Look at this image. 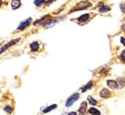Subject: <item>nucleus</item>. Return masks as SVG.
<instances>
[{
  "label": "nucleus",
  "instance_id": "obj_1",
  "mask_svg": "<svg viewBox=\"0 0 125 115\" xmlns=\"http://www.w3.org/2000/svg\"><path fill=\"white\" fill-rule=\"evenodd\" d=\"M92 6V3L89 2V1H81L79 3H77L73 8L70 10V13L72 12H76V11H79V10H84V9H87V8H90Z\"/></svg>",
  "mask_w": 125,
  "mask_h": 115
},
{
  "label": "nucleus",
  "instance_id": "obj_2",
  "mask_svg": "<svg viewBox=\"0 0 125 115\" xmlns=\"http://www.w3.org/2000/svg\"><path fill=\"white\" fill-rule=\"evenodd\" d=\"M79 98H80V94L78 93H74L73 95H71L68 99H67V101H66V107L67 108H70L73 104H75L78 100H79Z\"/></svg>",
  "mask_w": 125,
  "mask_h": 115
},
{
  "label": "nucleus",
  "instance_id": "obj_3",
  "mask_svg": "<svg viewBox=\"0 0 125 115\" xmlns=\"http://www.w3.org/2000/svg\"><path fill=\"white\" fill-rule=\"evenodd\" d=\"M20 41V38H15V40H12V41H10L8 43H6V44H4L3 47L0 49V55H2V53L5 52V51H7L8 49H10L11 47H13L14 44H16L18 42Z\"/></svg>",
  "mask_w": 125,
  "mask_h": 115
},
{
  "label": "nucleus",
  "instance_id": "obj_4",
  "mask_svg": "<svg viewBox=\"0 0 125 115\" xmlns=\"http://www.w3.org/2000/svg\"><path fill=\"white\" fill-rule=\"evenodd\" d=\"M31 22H32V18H31V17H28L27 19L21 21L20 24H19L18 27H17V30H24L27 26H29V25L31 24Z\"/></svg>",
  "mask_w": 125,
  "mask_h": 115
},
{
  "label": "nucleus",
  "instance_id": "obj_5",
  "mask_svg": "<svg viewBox=\"0 0 125 115\" xmlns=\"http://www.w3.org/2000/svg\"><path fill=\"white\" fill-rule=\"evenodd\" d=\"M49 19H51V16L49 14H45V15H43V16L42 17V18H40V19H37V20H35L34 22H33V25L34 26H38V25H43L46 21H48Z\"/></svg>",
  "mask_w": 125,
  "mask_h": 115
},
{
  "label": "nucleus",
  "instance_id": "obj_6",
  "mask_svg": "<svg viewBox=\"0 0 125 115\" xmlns=\"http://www.w3.org/2000/svg\"><path fill=\"white\" fill-rule=\"evenodd\" d=\"M111 95H112L111 92L108 88H102L100 91V93H99V96L102 99H108V98L111 97Z\"/></svg>",
  "mask_w": 125,
  "mask_h": 115
},
{
  "label": "nucleus",
  "instance_id": "obj_7",
  "mask_svg": "<svg viewBox=\"0 0 125 115\" xmlns=\"http://www.w3.org/2000/svg\"><path fill=\"white\" fill-rule=\"evenodd\" d=\"M60 20H61L60 18H53V19L51 18V19H49V20L43 24V27H44V28H51V27H52V26L56 25Z\"/></svg>",
  "mask_w": 125,
  "mask_h": 115
},
{
  "label": "nucleus",
  "instance_id": "obj_8",
  "mask_svg": "<svg viewBox=\"0 0 125 115\" xmlns=\"http://www.w3.org/2000/svg\"><path fill=\"white\" fill-rule=\"evenodd\" d=\"M90 18H91V14H89V13H85V14H83V15H81V16H79L76 20L77 21H79L80 23H87V22L90 20Z\"/></svg>",
  "mask_w": 125,
  "mask_h": 115
},
{
  "label": "nucleus",
  "instance_id": "obj_9",
  "mask_svg": "<svg viewBox=\"0 0 125 115\" xmlns=\"http://www.w3.org/2000/svg\"><path fill=\"white\" fill-rule=\"evenodd\" d=\"M87 110H88V104L87 102H82L80 107H79V115H86L87 114Z\"/></svg>",
  "mask_w": 125,
  "mask_h": 115
},
{
  "label": "nucleus",
  "instance_id": "obj_10",
  "mask_svg": "<svg viewBox=\"0 0 125 115\" xmlns=\"http://www.w3.org/2000/svg\"><path fill=\"white\" fill-rule=\"evenodd\" d=\"M106 84H107L108 88H110L111 90H117V89H119L118 88V84H117V82L114 81V80H107L106 81Z\"/></svg>",
  "mask_w": 125,
  "mask_h": 115
},
{
  "label": "nucleus",
  "instance_id": "obj_11",
  "mask_svg": "<svg viewBox=\"0 0 125 115\" xmlns=\"http://www.w3.org/2000/svg\"><path fill=\"white\" fill-rule=\"evenodd\" d=\"M21 7V1L20 0H12L11 1V8L13 10L15 9H18Z\"/></svg>",
  "mask_w": 125,
  "mask_h": 115
},
{
  "label": "nucleus",
  "instance_id": "obj_12",
  "mask_svg": "<svg viewBox=\"0 0 125 115\" xmlns=\"http://www.w3.org/2000/svg\"><path fill=\"white\" fill-rule=\"evenodd\" d=\"M87 113L90 114V115H101V112L99 109L95 108V107H91L87 110Z\"/></svg>",
  "mask_w": 125,
  "mask_h": 115
},
{
  "label": "nucleus",
  "instance_id": "obj_13",
  "mask_svg": "<svg viewBox=\"0 0 125 115\" xmlns=\"http://www.w3.org/2000/svg\"><path fill=\"white\" fill-rule=\"evenodd\" d=\"M57 108H58V105H57V104L50 105V106H48V107H45V108L42 110V113H43V114H46V113H49V112H51V111H52V110H54V109H57Z\"/></svg>",
  "mask_w": 125,
  "mask_h": 115
},
{
  "label": "nucleus",
  "instance_id": "obj_14",
  "mask_svg": "<svg viewBox=\"0 0 125 115\" xmlns=\"http://www.w3.org/2000/svg\"><path fill=\"white\" fill-rule=\"evenodd\" d=\"M29 48H30V50L32 51V52H37L38 50H40L41 45H40V43H38L37 42H31V43H30Z\"/></svg>",
  "mask_w": 125,
  "mask_h": 115
},
{
  "label": "nucleus",
  "instance_id": "obj_15",
  "mask_svg": "<svg viewBox=\"0 0 125 115\" xmlns=\"http://www.w3.org/2000/svg\"><path fill=\"white\" fill-rule=\"evenodd\" d=\"M87 101H88V103H89L90 105H92V106L98 105V100H96V99L93 98L92 96H88V97H87Z\"/></svg>",
  "mask_w": 125,
  "mask_h": 115
},
{
  "label": "nucleus",
  "instance_id": "obj_16",
  "mask_svg": "<svg viewBox=\"0 0 125 115\" xmlns=\"http://www.w3.org/2000/svg\"><path fill=\"white\" fill-rule=\"evenodd\" d=\"M92 88H93V81H90V82L87 83V85H85V86L82 88L81 92H82V93H84V92L88 91V90H90V89H92Z\"/></svg>",
  "mask_w": 125,
  "mask_h": 115
},
{
  "label": "nucleus",
  "instance_id": "obj_17",
  "mask_svg": "<svg viewBox=\"0 0 125 115\" xmlns=\"http://www.w3.org/2000/svg\"><path fill=\"white\" fill-rule=\"evenodd\" d=\"M117 84H118V88L122 89L125 87V78H118L117 79Z\"/></svg>",
  "mask_w": 125,
  "mask_h": 115
},
{
  "label": "nucleus",
  "instance_id": "obj_18",
  "mask_svg": "<svg viewBox=\"0 0 125 115\" xmlns=\"http://www.w3.org/2000/svg\"><path fill=\"white\" fill-rule=\"evenodd\" d=\"M98 10H99V12H101V13H105V12H109L111 10V8L109 6H105V5H103V6H100L99 8H98Z\"/></svg>",
  "mask_w": 125,
  "mask_h": 115
},
{
  "label": "nucleus",
  "instance_id": "obj_19",
  "mask_svg": "<svg viewBox=\"0 0 125 115\" xmlns=\"http://www.w3.org/2000/svg\"><path fill=\"white\" fill-rule=\"evenodd\" d=\"M3 110H4V112L8 113V114H12V112H13V107L10 106V105H6V106H4Z\"/></svg>",
  "mask_w": 125,
  "mask_h": 115
},
{
  "label": "nucleus",
  "instance_id": "obj_20",
  "mask_svg": "<svg viewBox=\"0 0 125 115\" xmlns=\"http://www.w3.org/2000/svg\"><path fill=\"white\" fill-rule=\"evenodd\" d=\"M33 3H34V5L37 6V7H42V5L45 4V0H34Z\"/></svg>",
  "mask_w": 125,
  "mask_h": 115
},
{
  "label": "nucleus",
  "instance_id": "obj_21",
  "mask_svg": "<svg viewBox=\"0 0 125 115\" xmlns=\"http://www.w3.org/2000/svg\"><path fill=\"white\" fill-rule=\"evenodd\" d=\"M120 60L122 61L123 63H125V50L121 52V55H120Z\"/></svg>",
  "mask_w": 125,
  "mask_h": 115
},
{
  "label": "nucleus",
  "instance_id": "obj_22",
  "mask_svg": "<svg viewBox=\"0 0 125 115\" xmlns=\"http://www.w3.org/2000/svg\"><path fill=\"white\" fill-rule=\"evenodd\" d=\"M120 9H121V11H122L123 13H125V2L120 3Z\"/></svg>",
  "mask_w": 125,
  "mask_h": 115
},
{
  "label": "nucleus",
  "instance_id": "obj_23",
  "mask_svg": "<svg viewBox=\"0 0 125 115\" xmlns=\"http://www.w3.org/2000/svg\"><path fill=\"white\" fill-rule=\"evenodd\" d=\"M54 1H57V0H46V1H45V5H49V4H51V3L54 2Z\"/></svg>",
  "mask_w": 125,
  "mask_h": 115
},
{
  "label": "nucleus",
  "instance_id": "obj_24",
  "mask_svg": "<svg viewBox=\"0 0 125 115\" xmlns=\"http://www.w3.org/2000/svg\"><path fill=\"white\" fill-rule=\"evenodd\" d=\"M120 42L125 47V37H120Z\"/></svg>",
  "mask_w": 125,
  "mask_h": 115
},
{
  "label": "nucleus",
  "instance_id": "obj_25",
  "mask_svg": "<svg viewBox=\"0 0 125 115\" xmlns=\"http://www.w3.org/2000/svg\"><path fill=\"white\" fill-rule=\"evenodd\" d=\"M68 115H77V113H76V112H74V111H73V112H70V113H69V114H68Z\"/></svg>",
  "mask_w": 125,
  "mask_h": 115
},
{
  "label": "nucleus",
  "instance_id": "obj_26",
  "mask_svg": "<svg viewBox=\"0 0 125 115\" xmlns=\"http://www.w3.org/2000/svg\"><path fill=\"white\" fill-rule=\"evenodd\" d=\"M2 3H3V1H2V0H0V7H1V5H2Z\"/></svg>",
  "mask_w": 125,
  "mask_h": 115
},
{
  "label": "nucleus",
  "instance_id": "obj_27",
  "mask_svg": "<svg viewBox=\"0 0 125 115\" xmlns=\"http://www.w3.org/2000/svg\"><path fill=\"white\" fill-rule=\"evenodd\" d=\"M124 19H125V18H124Z\"/></svg>",
  "mask_w": 125,
  "mask_h": 115
},
{
  "label": "nucleus",
  "instance_id": "obj_28",
  "mask_svg": "<svg viewBox=\"0 0 125 115\" xmlns=\"http://www.w3.org/2000/svg\"><path fill=\"white\" fill-rule=\"evenodd\" d=\"M124 64H125V63H124Z\"/></svg>",
  "mask_w": 125,
  "mask_h": 115
}]
</instances>
